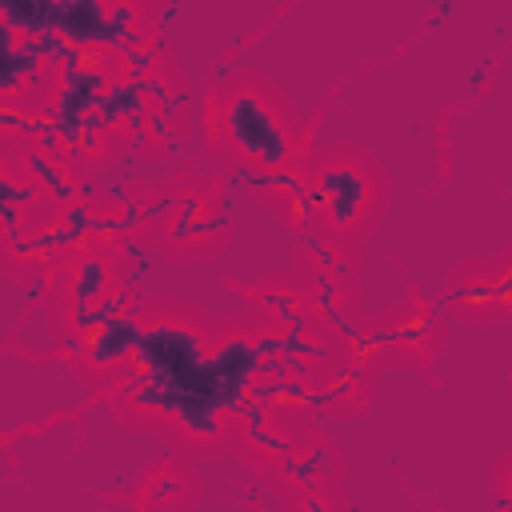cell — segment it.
Instances as JSON below:
<instances>
[{"label": "cell", "instance_id": "obj_1", "mask_svg": "<svg viewBox=\"0 0 512 512\" xmlns=\"http://www.w3.org/2000/svg\"><path fill=\"white\" fill-rule=\"evenodd\" d=\"M220 108H224V132L232 148L244 156V164H260V168L284 164L292 136L268 96H260L256 88H244V92H232Z\"/></svg>", "mask_w": 512, "mask_h": 512}, {"label": "cell", "instance_id": "obj_2", "mask_svg": "<svg viewBox=\"0 0 512 512\" xmlns=\"http://www.w3.org/2000/svg\"><path fill=\"white\" fill-rule=\"evenodd\" d=\"M316 200L324 204V216H328L332 232H352V228H364V216L376 204V192L348 164H332L324 172V180L316 184Z\"/></svg>", "mask_w": 512, "mask_h": 512}]
</instances>
